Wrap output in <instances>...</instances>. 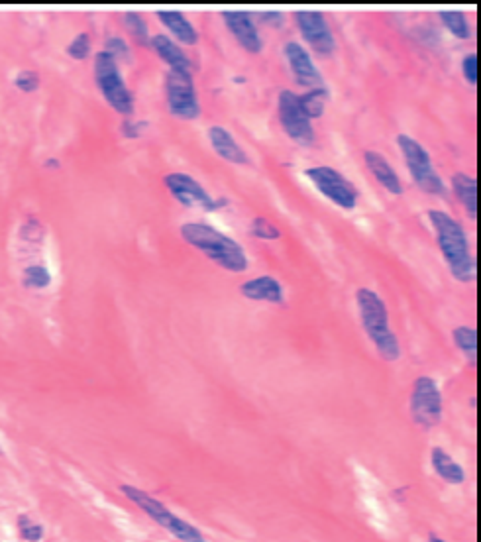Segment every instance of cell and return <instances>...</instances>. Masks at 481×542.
<instances>
[{"label":"cell","instance_id":"1","mask_svg":"<svg viewBox=\"0 0 481 542\" xmlns=\"http://www.w3.org/2000/svg\"><path fill=\"white\" fill-rule=\"evenodd\" d=\"M428 220L436 232L438 248L454 275L460 283H470L476 279V260L470 254V242L466 230L454 217L444 211H428Z\"/></svg>","mask_w":481,"mask_h":542},{"label":"cell","instance_id":"2","mask_svg":"<svg viewBox=\"0 0 481 542\" xmlns=\"http://www.w3.org/2000/svg\"><path fill=\"white\" fill-rule=\"evenodd\" d=\"M181 238L203 252L213 264L222 270L232 273H242L248 270V256L244 248L230 238L228 234H222L218 228L205 222H185L181 226Z\"/></svg>","mask_w":481,"mask_h":542},{"label":"cell","instance_id":"3","mask_svg":"<svg viewBox=\"0 0 481 542\" xmlns=\"http://www.w3.org/2000/svg\"><path fill=\"white\" fill-rule=\"evenodd\" d=\"M356 303L360 311V321L372 340V344L385 362H397L401 358V344L397 334L389 323V311L385 301L375 293L374 289L362 287L356 293Z\"/></svg>","mask_w":481,"mask_h":542},{"label":"cell","instance_id":"4","mask_svg":"<svg viewBox=\"0 0 481 542\" xmlns=\"http://www.w3.org/2000/svg\"><path fill=\"white\" fill-rule=\"evenodd\" d=\"M118 489L136 509H140L150 521H154L161 531L171 535L175 541L209 542L207 535L197 525L171 511L163 501L148 493L146 489L138 488L134 484H120Z\"/></svg>","mask_w":481,"mask_h":542},{"label":"cell","instance_id":"5","mask_svg":"<svg viewBox=\"0 0 481 542\" xmlns=\"http://www.w3.org/2000/svg\"><path fill=\"white\" fill-rule=\"evenodd\" d=\"M93 71H95V83L101 95L105 97L108 107L122 116H130L134 112V97L120 73L118 61L107 52H99L95 55Z\"/></svg>","mask_w":481,"mask_h":542},{"label":"cell","instance_id":"6","mask_svg":"<svg viewBox=\"0 0 481 542\" xmlns=\"http://www.w3.org/2000/svg\"><path fill=\"white\" fill-rule=\"evenodd\" d=\"M409 411H411L413 423L423 431H432L442 423L444 401H442V391H440L438 381L430 376H419L413 381Z\"/></svg>","mask_w":481,"mask_h":542},{"label":"cell","instance_id":"7","mask_svg":"<svg viewBox=\"0 0 481 542\" xmlns=\"http://www.w3.org/2000/svg\"><path fill=\"white\" fill-rule=\"evenodd\" d=\"M397 146L405 158L407 169H409L413 181L421 187V191H425L432 197L446 195V185H444L442 177L436 173L427 148L407 134L397 136Z\"/></svg>","mask_w":481,"mask_h":542},{"label":"cell","instance_id":"8","mask_svg":"<svg viewBox=\"0 0 481 542\" xmlns=\"http://www.w3.org/2000/svg\"><path fill=\"white\" fill-rule=\"evenodd\" d=\"M305 177L332 205L344 211H354L358 207V189L334 167L328 165L309 167L305 169Z\"/></svg>","mask_w":481,"mask_h":542},{"label":"cell","instance_id":"9","mask_svg":"<svg viewBox=\"0 0 481 542\" xmlns=\"http://www.w3.org/2000/svg\"><path fill=\"white\" fill-rule=\"evenodd\" d=\"M167 107L175 118L195 120L201 116V103L191 71L169 69L165 75Z\"/></svg>","mask_w":481,"mask_h":542},{"label":"cell","instance_id":"10","mask_svg":"<svg viewBox=\"0 0 481 542\" xmlns=\"http://www.w3.org/2000/svg\"><path fill=\"white\" fill-rule=\"evenodd\" d=\"M277 116L281 122V128L285 130V134L299 146H313L315 144V126L313 120L305 114V110L301 107V99L297 93L285 89L279 93L277 99Z\"/></svg>","mask_w":481,"mask_h":542},{"label":"cell","instance_id":"11","mask_svg":"<svg viewBox=\"0 0 481 542\" xmlns=\"http://www.w3.org/2000/svg\"><path fill=\"white\" fill-rule=\"evenodd\" d=\"M163 185L167 187V191L177 203L189 209H203L207 213H214L226 205L224 199L211 197V193L189 173H179V171L167 173L163 177Z\"/></svg>","mask_w":481,"mask_h":542},{"label":"cell","instance_id":"12","mask_svg":"<svg viewBox=\"0 0 481 542\" xmlns=\"http://www.w3.org/2000/svg\"><path fill=\"white\" fill-rule=\"evenodd\" d=\"M297 28L303 36V40L311 46V50L321 57H330L336 52V40L334 34L324 18L322 12L317 10H297L295 14Z\"/></svg>","mask_w":481,"mask_h":542},{"label":"cell","instance_id":"13","mask_svg":"<svg viewBox=\"0 0 481 542\" xmlns=\"http://www.w3.org/2000/svg\"><path fill=\"white\" fill-rule=\"evenodd\" d=\"M283 55L289 63V69H291L297 85L307 87V91L324 87V79H322L319 67L315 65L311 54L299 42H287L283 46Z\"/></svg>","mask_w":481,"mask_h":542},{"label":"cell","instance_id":"14","mask_svg":"<svg viewBox=\"0 0 481 542\" xmlns=\"http://www.w3.org/2000/svg\"><path fill=\"white\" fill-rule=\"evenodd\" d=\"M222 18H224L226 28L230 30V34L238 42V46L244 48V52L252 55L262 54L264 42H262V36L258 32V26L254 24L250 12L228 10V12H222Z\"/></svg>","mask_w":481,"mask_h":542},{"label":"cell","instance_id":"15","mask_svg":"<svg viewBox=\"0 0 481 542\" xmlns=\"http://www.w3.org/2000/svg\"><path fill=\"white\" fill-rule=\"evenodd\" d=\"M430 468L448 486L458 488L468 482V472L464 470V466L442 446H434L430 450Z\"/></svg>","mask_w":481,"mask_h":542},{"label":"cell","instance_id":"16","mask_svg":"<svg viewBox=\"0 0 481 542\" xmlns=\"http://www.w3.org/2000/svg\"><path fill=\"white\" fill-rule=\"evenodd\" d=\"M242 297L250 301L260 303H271V305H285V289L283 285L271 277V275H260L240 285Z\"/></svg>","mask_w":481,"mask_h":542},{"label":"cell","instance_id":"17","mask_svg":"<svg viewBox=\"0 0 481 542\" xmlns=\"http://www.w3.org/2000/svg\"><path fill=\"white\" fill-rule=\"evenodd\" d=\"M209 140L213 144V150L226 162L234 163V165H248L250 158L248 154L242 150V146L236 142V138L232 136L230 130H226L224 126H211L209 128Z\"/></svg>","mask_w":481,"mask_h":542},{"label":"cell","instance_id":"18","mask_svg":"<svg viewBox=\"0 0 481 542\" xmlns=\"http://www.w3.org/2000/svg\"><path fill=\"white\" fill-rule=\"evenodd\" d=\"M364 162L368 165V169L372 171L375 181H377L385 191H389V193L395 195V197H401V195H403V183H401L397 171L391 167V163L387 162L379 152L368 150V152L364 154Z\"/></svg>","mask_w":481,"mask_h":542},{"label":"cell","instance_id":"19","mask_svg":"<svg viewBox=\"0 0 481 542\" xmlns=\"http://www.w3.org/2000/svg\"><path fill=\"white\" fill-rule=\"evenodd\" d=\"M161 24L173 34V38L183 46H195L199 42V34L183 12L177 10H160L158 12Z\"/></svg>","mask_w":481,"mask_h":542},{"label":"cell","instance_id":"20","mask_svg":"<svg viewBox=\"0 0 481 542\" xmlns=\"http://www.w3.org/2000/svg\"><path fill=\"white\" fill-rule=\"evenodd\" d=\"M150 48L160 55L161 61L169 65V69H179V71H191L193 63L187 57V54L181 50L179 44H175L171 38L158 34L150 40Z\"/></svg>","mask_w":481,"mask_h":542},{"label":"cell","instance_id":"21","mask_svg":"<svg viewBox=\"0 0 481 542\" xmlns=\"http://www.w3.org/2000/svg\"><path fill=\"white\" fill-rule=\"evenodd\" d=\"M452 191L458 197L460 205L464 207V211L468 213V217L476 220L478 215V183L472 175L458 171L452 175Z\"/></svg>","mask_w":481,"mask_h":542},{"label":"cell","instance_id":"22","mask_svg":"<svg viewBox=\"0 0 481 542\" xmlns=\"http://www.w3.org/2000/svg\"><path fill=\"white\" fill-rule=\"evenodd\" d=\"M452 340H454V346L472 364H476V360H478V332H476V328L468 325L456 326L452 330Z\"/></svg>","mask_w":481,"mask_h":542},{"label":"cell","instance_id":"23","mask_svg":"<svg viewBox=\"0 0 481 542\" xmlns=\"http://www.w3.org/2000/svg\"><path fill=\"white\" fill-rule=\"evenodd\" d=\"M444 28L458 40H468L472 36V30H470V24H468V18L464 12L460 10H442L438 12Z\"/></svg>","mask_w":481,"mask_h":542},{"label":"cell","instance_id":"24","mask_svg":"<svg viewBox=\"0 0 481 542\" xmlns=\"http://www.w3.org/2000/svg\"><path fill=\"white\" fill-rule=\"evenodd\" d=\"M16 531L24 542H42L46 539V527L28 513H20L16 517Z\"/></svg>","mask_w":481,"mask_h":542},{"label":"cell","instance_id":"25","mask_svg":"<svg viewBox=\"0 0 481 542\" xmlns=\"http://www.w3.org/2000/svg\"><path fill=\"white\" fill-rule=\"evenodd\" d=\"M124 26L128 30V34L134 38V42L142 48H148L150 46V30H148V24L144 20V16L140 12H126L124 14Z\"/></svg>","mask_w":481,"mask_h":542},{"label":"cell","instance_id":"26","mask_svg":"<svg viewBox=\"0 0 481 542\" xmlns=\"http://www.w3.org/2000/svg\"><path fill=\"white\" fill-rule=\"evenodd\" d=\"M301 99V107L305 110V114L315 120V118H321L326 109V101H328V91L326 87H319V89H311L307 91L305 95H299Z\"/></svg>","mask_w":481,"mask_h":542},{"label":"cell","instance_id":"27","mask_svg":"<svg viewBox=\"0 0 481 542\" xmlns=\"http://www.w3.org/2000/svg\"><path fill=\"white\" fill-rule=\"evenodd\" d=\"M52 271L48 270L44 264H32L22 273V281L28 289L42 291L52 285Z\"/></svg>","mask_w":481,"mask_h":542},{"label":"cell","instance_id":"28","mask_svg":"<svg viewBox=\"0 0 481 542\" xmlns=\"http://www.w3.org/2000/svg\"><path fill=\"white\" fill-rule=\"evenodd\" d=\"M12 83H14V87H16L20 93L32 95V93H36V91L40 89L42 77H40V73L34 71V69H22V71L16 73V77H14Z\"/></svg>","mask_w":481,"mask_h":542},{"label":"cell","instance_id":"29","mask_svg":"<svg viewBox=\"0 0 481 542\" xmlns=\"http://www.w3.org/2000/svg\"><path fill=\"white\" fill-rule=\"evenodd\" d=\"M91 50H93V42H91V36L87 32H81L77 34L71 44L67 46V55L75 61H85L89 55H91Z\"/></svg>","mask_w":481,"mask_h":542},{"label":"cell","instance_id":"30","mask_svg":"<svg viewBox=\"0 0 481 542\" xmlns=\"http://www.w3.org/2000/svg\"><path fill=\"white\" fill-rule=\"evenodd\" d=\"M250 234H252L254 238L269 240V242L281 238V230H279L273 222H269L266 217H256L252 220V224H250Z\"/></svg>","mask_w":481,"mask_h":542},{"label":"cell","instance_id":"31","mask_svg":"<svg viewBox=\"0 0 481 542\" xmlns=\"http://www.w3.org/2000/svg\"><path fill=\"white\" fill-rule=\"evenodd\" d=\"M103 52L112 55L116 61H118V59H130V48H128V44H126L122 38H116V36H110V38H108Z\"/></svg>","mask_w":481,"mask_h":542},{"label":"cell","instance_id":"32","mask_svg":"<svg viewBox=\"0 0 481 542\" xmlns=\"http://www.w3.org/2000/svg\"><path fill=\"white\" fill-rule=\"evenodd\" d=\"M462 75L472 87H476V83H478V57L476 54H468L462 59Z\"/></svg>","mask_w":481,"mask_h":542},{"label":"cell","instance_id":"33","mask_svg":"<svg viewBox=\"0 0 481 542\" xmlns=\"http://www.w3.org/2000/svg\"><path fill=\"white\" fill-rule=\"evenodd\" d=\"M146 124L144 122H136V120H132V118H126L124 122H122V134L126 136V138H140V134H142V128H144Z\"/></svg>","mask_w":481,"mask_h":542},{"label":"cell","instance_id":"34","mask_svg":"<svg viewBox=\"0 0 481 542\" xmlns=\"http://www.w3.org/2000/svg\"><path fill=\"white\" fill-rule=\"evenodd\" d=\"M260 20L266 22L271 28H281L283 22H285V14L279 12V10H269V12L260 14Z\"/></svg>","mask_w":481,"mask_h":542},{"label":"cell","instance_id":"35","mask_svg":"<svg viewBox=\"0 0 481 542\" xmlns=\"http://www.w3.org/2000/svg\"><path fill=\"white\" fill-rule=\"evenodd\" d=\"M427 542H446L440 535H436V533H428V539Z\"/></svg>","mask_w":481,"mask_h":542},{"label":"cell","instance_id":"36","mask_svg":"<svg viewBox=\"0 0 481 542\" xmlns=\"http://www.w3.org/2000/svg\"><path fill=\"white\" fill-rule=\"evenodd\" d=\"M0 454H2V446H0Z\"/></svg>","mask_w":481,"mask_h":542}]
</instances>
